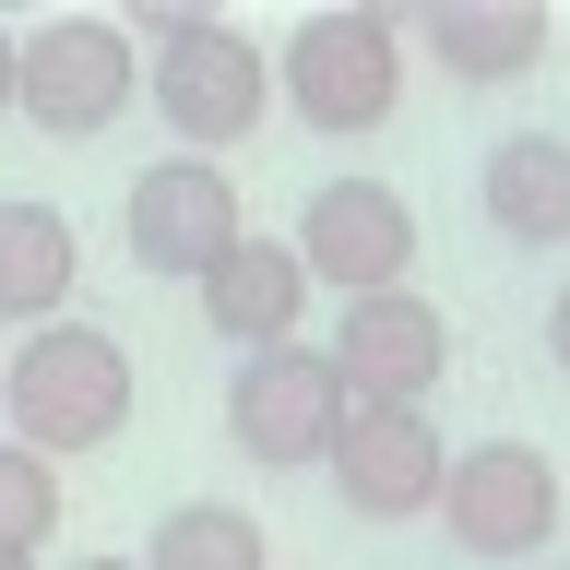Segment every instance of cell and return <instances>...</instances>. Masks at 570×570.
Returning a JSON list of instances; mask_svg holds the SVG:
<instances>
[{
	"instance_id": "cell-1",
	"label": "cell",
	"mask_w": 570,
	"mask_h": 570,
	"mask_svg": "<svg viewBox=\"0 0 570 570\" xmlns=\"http://www.w3.org/2000/svg\"><path fill=\"white\" fill-rule=\"evenodd\" d=\"M0 416H12V452L71 463L131 428V345L107 321H48L0 356Z\"/></svg>"
},
{
	"instance_id": "cell-2",
	"label": "cell",
	"mask_w": 570,
	"mask_h": 570,
	"mask_svg": "<svg viewBox=\"0 0 570 570\" xmlns=\"http://www.w3.org/2000/svg\"><path fill=\"white\" fill-rule=\"evenodd\" d=\"M131 48H155V119H167L190 155H226V142L262 131V107H274V71H262V48H249L238 24H214V12H190V0H142Z\"/></svg>"
},
{
	"instance_id": "cell-3",
	"label": "cell",
	"mask_w": 570,
	"mask_h": 570,
	"mask_svg": "<svg viewBox=\"0 0 570 570\" xmlns=\"http://www.w3.org/2000/svg\"><path fill=\"white\" fill-rule=\"evenodd\" d=\"M262 71H274V96L297 107L309 131H333V142L381 131L392 107H404V12H368V0H356V12H309Z\"/></svg>"
},
{
	"instance_id": "cell-4",
	"label": "cell",
	"mask_w": 570,
	"mask_h": 570,
	"mask_svg": "<svg viewBox=\"0 0 570 570\" xmlns=\"http://www.w3.org/2000/svg\"><path fill=\"white\" fill-rule=\"evenodd\" d=\"M131 96H142V48L107 12H48L36 36H12V107L48 142H96Z\"/></svg>"
},
{
	"instance_id": "cell-5",
	"label": "cell",
	"mask_w": 570,
	"mask_h": 570,
	"mask_svg": "<svg viewBox=\"0 0 570 570\" xmlns=\"http://www.w3.org/2000/svg\"><path fill=\"white\" fill-rule=\"evenodd\" d=\"M440 534H452L463 559H534L547 534H559V463L534 452V440H475V452L440 463Z\"/></svg>"
},
{
	"instance_id": "cell-6",
	"label": "cell",
	"mask_w": 570,
	"mask_h": 570,
	"mask_svg": "<svg viewBox=\"0 0 570 570\" xmlns=\"http://www.w3.org/2000/svg\"><path fill=\"white\" fill-rule=\"evenodd\" d=\"M333 428H345V381H333V356L321 345H262L238 356V381H226V440L249 463H321L333 452Z\"/></svg>"
},
{
	"instance_id": "cell-7",
	"label": "cell",
	"mask_w": 570,
	"mask_h": 570,
	"mask_svg": "<svg viewBox=\"0 0 570 570\" xmlns=\"http://www.w3.org/2000/svg\"><path fill=\"white\" fill-rule=\"evenodd\" d=\"M297 274L333 285V297H381V285L416 274V214H404V190H381V178H333V190H309V214H297Z\"/></svg>"
},
{
	"instance_id": "cell-8",
	"label": "cell",
	"mask_w": 570,
	"mask_h": 570,
	"mask_svg": "<svg viewBox=\"0 0 570 570\" xmlns=\"http://www.w3.org/2000/svg\"><path fill=\"white\" fill-rule=\"evenodd\" d=\"M321 356H333L345 404H428L440 368H452V321H440V297H416V285H381V297H345V333Z\"/></svg>"
},
{
	"instance_id": "cell-9",
	"label": "cell",
	"mask_w": 570,
	"mask_h": 570,
	"mask_svg": "<svg viewBox=\"0 0 570 570\" xmlns=\"http://www.w3.org/2000/svg\"><path fill=\"white\" fill-rule=\"evenodd\" d=\"M119 238H131L142 274H203L214 249H238V238H249L238 178L203 167V155H167V167H142L131 190H119Z\"/></svg>"
},
{
	"instance_id": "cell-10",
	"label": "cell",
	"mask_w": 570,
	"mask_h": 570,
	"mask_svg": "<svg viewBox=\"0 0 570 570\" xmlns=\"http://www.w3.org/2000/svg\"><path fill=\"white\" fill-rule=\"evenodd\" d=\"M333 488H345L356 523H416L428 499H440V428H428V404H345V428H333Z\"/></svg>"
},
{
	"instance_id": "cell-11",
	"label": "cell",
	"mask_w": 570,
	"mask_h": 570,
	"mask_svg": "<svg viewBox=\"0 0 570 570\" xmlns=\"http://www.w3.org/2000/svg\"><path fill=\"white\" fill-rule=\"evenodd\" d=\"M203 321L226 333L238 356H262V345H297V309H309V274H297V249L285 238H238V249H214L203 274Z\"/></svg>"
},
{
	"instance_id": "cell-12",
	"label": "cell",
	"mask_w": 570,
	"mask_h": 570,
	"mask_svg": "<svg viewBox=\"0 0 570 570\" xmlns=\"http://www.w3.org/2000/svg\"><path fill=\"white\" fill-rule=\"evenodd\" d=\"M71 285H83V238H71L60 203H24V190H0V321H71Z\"/></svg>"
},
{
	"instance_id": "cell-13",
	"label": "cell",
	"mask_w": 570,
	"mask_h": 570,
	"mask_svg": "<svg viewBox=\"0 0 570 570\" xmlns=\"http://www.w3.org/2000/svg\"><path fill=\"white\" fill-rule=\"evenodd\" d=\"M475 190H488V226L511 249H570V142L559 131H499Z\"/></svg>"
},
{
	"instance_id": "cell-14",
	"label": "cell",
	"mask_w": 570,
	"mask_h": 570,
	"mask_svg": "<svg viewBox=\"0 0 570 570\" xmlns=\"http://www.w3.org/2000/svg\"><path fill=\"white\" fill-rule=\"evenodd\" d=\"M416 36L463 83H511V71L547 60V12L534 0H416Z\"/></svg>"
},
{
	"instance_id": "cell-15",
	"label": "cell",
	"mask_w": 570,
	"mask_h": 570,
	"mask_svg": "<svg viewBox=\"0 0 570 570\" xmlns=\"http://www.w3.org/2000/svg\"><path fill=\"white\" fill-rule=\"evenodd\" d=\"M131 570H274V547H262V523L238 499H178Z\"/></svg>"
},
{
	"instance_id": "cell-16",
	"label": "cell",
	"mask_w": 570,
	"mask_h": 570,
	"mask_svg": "<svg viewBox=\"0 0 570 570\" xmlns=\"http://www.w3.org/2000/svg\"><path fill=\"white\" fill-rule=\"evenodd\" d=\"M48 523H60V463H36V452L0 440V559H36Z\"/></svg>"
},
{
	"instance_id": "cell-17",
	"label": "cell",
	"mask_w": 570,
	"mask_h": 570,
	"mask_svg": "<svg viewBox=\"0 0 570 570\" xmlns=\"http://www.w3.org/2000/svg\"><path fill=\"white\" fill-rule=\"evenodd\" d=\"M547 356H559V381H570V285L547 297Z\"/></svg>"
},
{
	"instance_id": "cell-18",
	"label": "cell",
	"mask_w": 570,
	"mask_h": 570,
	"mask_svg": "<svg viewBox=\"0 0 570 570\" xmlns=\"http://www.w3.org/2000/svg\"><path fill=\"white\" fill-rule=\"evenodd\" d=\"M0 107H12V24H0Z\"/></svg>"
},
{
	"instance_id": "cell-19",
	"label": "cell",
	"mask_w": 570,
	"mask_h": 570,
	"mask_svg": "<svg viewBox=\"0 0 570 570\" xmlns=\"http://www.w3.org/2000/svg\"><path fill=\"white\" fill-rule=\"evenodd\" d=\"M83 570H131V559H83Z\"/></svg>"
},
{
	"instance_id": "cell-20",
	"label": "cell",
	"mask_w": 570,
	"mask_h": 570,
	"mask_svg": "<svg viewBox=\"0 0 570 570\" xmlns=\"http://www.w3.org/2000/svg\"><path fill=\"white\" fill-rule=\"evenodd\" d=\"M0 570H36V559H0Z\"/></svg>"
},
{
	"instance_id": "cell-21",
	"label": "cell",
	"mask_w": 570,
	"mask_h": 570,
	"mask_svg": "<svg viewBox=\"0 0 570 570\" xmlns=\"http://www.w3.org/2000/svg\"><path fill=\"white\" fill-rule=\"evenodd\" d=\"M559 570H570V559H559Z\"/></svg>"
}]
</instances>
